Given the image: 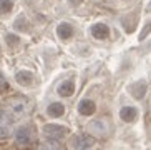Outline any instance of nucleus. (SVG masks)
Here are the masks:
<instances>
[{
    "label": "nucleus",
    "mask_w": 151,
    "mask_h": 150,
    "mask_svg": "<svg viewBox=\"0 0 151 150\" xmlns=\"http://www.w3.org/2000/svg\"><path fill=\"white\" fill-rule=\"evenodd\" d=\"M7 105H9V110L15 117H22L30 110V102L23 97H12L10 100H7Z\"/></svg>",
    "instance_id": "nucleus-1"
},
{
    "label": "nucleus",
    "mask_w": 151,
    "mask_h": 150,
    "mask_svg": "<svg viewBox=\"0 0 151 150\" xmlns=\"http://www.w3.org/2000/svg\"><path fill=\"white\" fill-rule=\"evenodd\" d=\"M17 143L18 145H22V147H27L30 145V142H32V135H30V128L28 127H22V128H18L17 130Z\"/></svg>",
    "instance_id": "nucleus-2"
},
{
    "label": "nucleus",
    "mask_w": 151,
    "mask_h": 150,
    "mask_svg": "<svg viewBox=\"0 0 151 150\" xmlns=\"http://www.w3.org/2000/svg\"><path fill=\"white\" fill-rule=\"evenodd\" d=\"M43 132L47 137L50 138H60L65 135V132H67V128L63 127H57V125H47V127L43 128Z\"/></svg>",
    "instance_id": "nucleus-3"
},
{
    "label": "nucleus",
    "mask_w": 151,
    "mask_h": 150,
    "mask_svg": "<svg viewBox=\"0 0 151 150\" xmlns=\"http://www.w3.org/2000/svg\"><path fill=\"white\" fill-rule=\"evenodd\" d=\"M10 127H12V122L4 112H0V138L7 137L10 133Z\"/></svg>",
    "instance_id": "nucleus-4"
},
{
    "label": "nucleus",
    "mask_w": 151,
    "mask_h": 150,
    "mask_svg": "<svg viewBox=\"0 0 151 150\" xmlns=\"http://www.w3.org/2000/svg\"><path fill=\"white\" fill-rule=\"evenodd\" d=\"M91 143H93V140L88 138V137H83V135L75 138V147L78 150H88L90 147H91Z\"/></svg>",
    "instance_id": "nucleus-5"
},
{
    "label": "nucleus",
    "mask_w": 151,
    "mask_h": 150,
    "mask_svg": "<svg viewBox=\"0 0 151 150\" xmlns=\"http://www.w3.org/2000/svg\"><path fill=\"white\" fill-rule=\"evenodd\" d=\"M91 33H93V37H96V39H106L108 33H110V30H108L106 25H95L93 28H91Z\"/></svg>",
    "instance_id": "nucleus-6"
},
{
    "label": "nucleus",
    "mask_w": 151,
    "mask_h": 150,
    "mask_svg": "<svg viewBox=\"0 0 151 150\" xmlns=\"http://www.w3.org/2000/svg\"><path fill=\"white\" fill-rule=\"evenodd\" d=\"M57 33H58V37H60V39L67 40V39H70V37H71L73 30H71V27L68 25V23H62V25H58Z\"/></svg>",
    "instance_id": "nucleus-7"
},
{
    "label": "nucleus",
    "mask_w": 151,
    "mask_h": 150,
    "mask_svg": "<svg viewBox=\"0 0 151 150\" xmlns=\"http://www.w3.org/2000/svg\"><path fill=\"white\" fill-rule=\"evenodd\" d=\"M80 112L85 115H91L95 112V103L91 100H83L80 103Z\"/></svg>",
    "instance_id": "nucleus-8"
},
{
    "label": "nucleus",
    "mask_w": 151,
    "mask_h": 150,
    "mask_svg": "<svg viewBox=\"0 0 151 150\" xmlns=\"http://www.w3.org/2000/svg\"><path fill=\"white\" fill-rule=\"evenodd\" d=\"M134 117H136V110H134L133 107H124L123 110H121V119L126 120V122L134 120Z\"/></svg>",
    "instance_id": "nucleus-9"
},
{
    "label": "nucleus",
    "mask_w": 151,
    "mask_h": 150,
    "mask_svg": "<svg viewBox=\"0 0 151 150\" xmlns=\"http://www.w3.org/2000/svg\"><path fill=\"white\" fill-rule=\"evenodd\" d=\"M58 93L63 95V97L71 95V93H73V84H71V82H65V84H62L60 87H58Z\"/></svg>",
    "instance_id": "nucleus-10"
},
{
    "label": "nucleus",
    "mask_w": 151,
    "mask_h": 150,
    "mask_svg": "<svg viewBox=\"0 0 151 150\" xmlns=\"http://www.w3.org/2000/svg\"><path fill=\"white\" fill-rule=\"evenodd\" d=\"M63 105L62 103H52V105L48 107V115H52V117H60V115H63Z\"/></svg>",
    "instance_id": "nucleus-11"
},
{
    "label": "nucleus",
    "mask_w": 151,
    "mask_h": 150,
    "mask_svg": "<svg viewBox=\"0 0 151 150\" xmlns=\"http://www.w3.org/2000/svg\"><path fill=\"white\" fill-rule=\"evenodd\" d=\"M14 7V2L12 0H0V13L4 15V13H9Z\"/></svg>",
    "instance_id": "nucleus-12"
},
{
    "label": "nucleus",
    "mask_w": 151,
    "mask_h": 150,
    "mask_svg": "<svg viewBox=\"0 0 151 150\" xmlns=\"http://www.w3.org/2000/svg\"><path fill=\"white\" fill-rule=\"evenodd\" d=\"M17 80L23 85H28L32 80V74H28V72H20V74H17Z\"/></svg>",
    "instance_id": "nucleus-13"
},
{
    "label": "nucleus",
    "mask_w": 151,
    "mask_h": 150,
    "mask_svg": "<svg viewBox=\"0 0 151 150\" xmlns=\"http://www.w3.org/2000/svg\"><path fill=\"white\" fill-rule=\"evenodd\" d=\"M37 150H62V149L58 145H55V143H42Z\"/></svg>",
    "instance_id": "nucleus-14"
}]
</instances>
